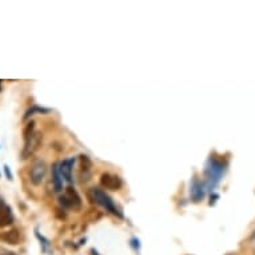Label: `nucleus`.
<instances>
[{
  "label": "nucleus",
  "mask_w": 255,
  "mask_h": 255,
  "mask_svg": "<svg viewBox=\"0 0 255 255\" xmlns=\"http://www.w3.org/2000/svg\"><path fill=\"white\" fill-rule=\"evenodd\" d=\"M91 195L92 199L95 201V203H98V205L102 206L103 209H106V211H109V213H111L113 215H117V217L119 218L123 217V214L121 213V210L118 209L113 199H111L103 190H101V188H92Z\"/></svg>",
  "instance_id": "obj_1"
},
{
  "label": "nucleus",
  "mask_w": 255,
  "mask_h": 255,
  "mask_svg": "<svg viewBox=\"0 0 255 255\" xmlns=\"http://www.w3.org/2000/svg\"><path fill=\"white\" fill-rule=\"evenodd\" d=\"M80 163H82V171H86V172L90 171L92 163L87 156H84V155L83 156H80Z\"/></svg>",
  "instance_id": "obj_12"
},
{
  "label": "nucleus",
  "mask_w": 255,
  "mask_h": 255,
  "mask_svg": "<svg viewBox=\"0 0 255 255\" xmlns=\"http://www.w3.org/2000/svg\"><path fill=\"white\" fill-rule=\"evenodd\" d=\"M4 171H5V175H7V178H8L9 180H12V174H11V171H9L8 166H5Z\"/></svg>",
  "instance_id": "obj_14"
},
{
  "label": "nucleus",
  "mask_w": 255,
  "mask_h": 255,
  "mask_svg": "<svg viewBox=\"0 0 255 255\" xmlns=\"http://www.w3.org/2000/svg\"><path fill=\"white\" fill-rule=\"evenodd\" d=\"M24 142L25 144L24 148H23V159H27L39 148L40 143H42V135L39 134V132H34L29 138L25 139Z\"/></svg>",
  "instance_id": "obj_4"
},
{
  "label": "nucleus",
  "mask_w": 255,
  "mask_h": 255,
  "mask_svg": "<svg viewBox=\"0 0 255 255\" xmlns=\"http://www.w3.org/2000/svg\"><path fill=\"white\" fill-rule=\"evenodd\" d=\"M52 183H54V188L56 193L62 191L63 178H62V175H60V170H59L58 163L52 166Z\"/></svg>",
  "instance_id": "obj_9"
},
{
  "label": "nucleus",
  "mask_w": 255,
  "mask_h": 255,
  "mask_svg": "<svg viewBox=\"0 0 255 255\" xmlns=\"http://www.w3.org/2000/svg\"><path fill=\"white\" fill-rule=\"evenodd\" d=\"M3 205H4V202H3V199H1V198H0V209H1V207H3Z\"/></svg>",
  "instance_id": "obj_15"
},
{
  "label": "nucleus",
  "mask_w": 255,
  "mask_h": 255,
  "mask_svg": "<svg viewBox=\"0 0 255 255\" xmlns=\"http://www.w3.org/2000/svg\"><path fill=\"white\" fill-rule=\"evenodd\" d=\"M223 171H225L223 164H222L221 162H217L215 159H211L209 166H207V171H206L207 172V178H209L210 183H213V180L214 184L217 183L218 180H219V178L222 176V174H223Z\"/></svg>",
  "instance_id": "obj_5"
},
{
  "label": "nucleus",
  "mask_w": 255,
  "mask_h": 255,
  "mask_svg": "<svg viewBox=\"0 0 255 255\" xmlns=\"http://www.w3.org/2000/svg\"><path fill=\"white\" fill-rule=\"evenodd\" d=\"M1 255H15L13 253H8V251H5L4 254H1Z\"/></svg>",
  "instance_id": "obj_16"
},
{
  "label": "nucleus",
  "mask_w": 255,
  "mask_h": 255,
  "mask_svg": "<svg viewBox=\"0 0 255 255\" xmlns=\"http://www.w3.org/2000/svg\"><path fill=\"white\" fill-rule=\"evenodd\" d=\"M59 201H60V205L66 209H71L74 211H79L82 209V199L74 187L66 188L64 194L59 198Z\"/></svg>",
  "instance_id": "obj_2"
},
{
  "label": "nucleus",
  "mask_w": 255,
  "mask_h": 255,
  "mask_svg": "<svg viewBox=\"0 0 255 255\" xmlns=\"http://www.w3.org/2000/svg\"><path fill=\"white\" fill-rule=\"evenodd\" d=\"M0 90H1V80H0Z\"/></svg>",
  "instance_id": "obj_17"
},
{
  "label": "nucleus",
  "mask_w": 255,
  "mask_h": 255,
  "mask_svg": "<svg viewBox=\"0 0 255 255\" xmlns=\"http://www.w3.org/2000/svg\"><path fill=\"white\" fill-rule=\"evenodd\" d=\"M12 222H13L12 210H11L9 206H7L4 203L3 207L0 209V229L12 225Z\"/></svg>",
  "instance_id": "obj_8"
},
{
  "label": "nucleus",
  "mask_w": 255,
  "mask_h": 255,
  "mask_svg": "<svg viewBox=\"0 0 255 255\" xmlns=\"http://www.w3.org/2000/svg\"><path fill=\"white\" fill-rule=\"evenodd\" d=\"M203 197H205V191H203L202 183H199L198 180H194L193 186H191V198L195 202H199Z\"/></svg>",
  "instance_id": "obj_10"
},
{
  "label": "nucleus",
  "mask_w": 255,
  "mask_h": 255,
  "mask_svg": "<svg viewBox=\"0 0 255 255\" xmlns=\"http://www.w3.org/2000/svg\"><path fill=\"white\" fill-rule=\"evenodd\" d=\"M75 163V159H67L63 160L62 163L59 164V170H60V175L64 180L67 182H72V167Z\"/></svg>",
  "instance_id": "obj_7"
},
{
  "label": "nucleus",
  "mask_w": 255,
  "mask_h": 255,
  "mask_svg": "<svg viewBox=\"0 0 255 255\" xmlns=\"http://www.w3.org/2000/svg\"><path fill=\"white\" fill-rule=\"evenodd\" d=\"M0 255H1V254H0Z\"/></svg>",
  "instance_id": "obj_18"
},
{
  "label": "nucleus",
  "mask_w": 255,
  "mask_h": 255,
  "mask_svg": "<svg viewBox=\"0 0 255 255\" xmlns=\"http://www.w3.org/2000/svg\"><path fill=\"white\" fill-rule=\"evenodd\" d=\"M0 239H3V241H5L7 243H9V245H17V243H19V239H20V237H19V233H17V230H11V231H8V233H5V234L1 235V237H0Z\"/></svg>",
  "instance_id": "obj_11"
},
{
  "label": "nucleus",
  "mask_w": 255,
  "mask_h": 255,
  "mask_svg": "<svg viewBox=\"0 0 255 255\" xmlns=\"http://www.w3.org/2000/svg\"><path fill=\"white\" fill-rule=\"evenodd\" d=\"M46 172L47 166L43 160L35 162V163L32 164V167H31V171H29V180H31V183L35 184V186L42 184L43 179H44V176H46Z\"/></svg>",
  "instance_id": "obj_3"
},
{
  "label": "nucleus",
  "mask_w": 255,
  "mask_h": 255,
  "mask_svg": "<svg viewBox=\"0 0 255 255\" xmlns=\"http://www.w3.org/2000/svg\"><path fill=\"white\" fill-rule=\"evenodd\" d=\"M34 113H40V114H43V113H48V110H46V109H40V107H36V106H34V107H32V109L28 110V111H27V113H25L24 119H28V118L31 117V115H32V114H34Z\"/></svg>",
  "instance_id": "obj_13"
},
{
  "label": "nucleus",
  "mask_w": 255,
  "mask_h": 255,
  "mask_svg": "<svg viewBox=\"0 0 255 255\" xmlns=\"http://www.w3.org/2000/svg\"><path fill=\"white\" fill-rule=\"evenodd\" d=\"M101 183L103 187L109 188V190H119L122 187V180L119 176L111 175V174H103L101 178Z\"/></svg>",
  "instance_id": "obj_6"
}]
</instances>
